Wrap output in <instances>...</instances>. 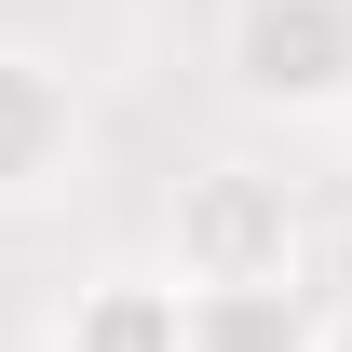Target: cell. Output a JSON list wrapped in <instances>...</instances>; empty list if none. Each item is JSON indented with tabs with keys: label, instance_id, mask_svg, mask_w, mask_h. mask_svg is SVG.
Masks as SVG:
<instances>
[{
	"label": "cell",
	"instance_id": "obj_1",
	"mask_svg": "<svg viewBox=\"0 0 352 352\" xmlns=\"http://www.w3.org/2000/svg\"><path fill=\"white\" fill-rule=\"evenodd\" d=\"M176 285H311V217H298V190L258 163H204L190 190H176Z\"/></svg>",
	"mask_w": 352,
	"mask_h": 352
},
{
	"label": "cell",
	"instance_id": "obj_2",
	"mask_svg": "<svg viewBox=\"0 0 352 352\" xmlns=\"http://www.w3.org/2000/svg\"><path fill=\"white\" fill-rule=\"evenodd\" d=\"M230 95L285 122L352 109V0H230Z\"/></svg>",
	"mask_w": 352,
	"mask_h": 352
},
{
	"label": "cell",
	"instance_id": "obj_3",
	"mask_svg": "<svg viewBox=\"0 0 352 352\" xmlns=\"http://www.w3.org/2000/svg\"><path fill=\"white\" fill-rule=\"evenodd\" d=\"M82 82L54 68V54L0 41V217H28V204H54L68 176H82Z\"/></svg>",
	"mask_w": 352,
	"mask_h": 352
},
{
	"label": "cell",
	"instance_id": "obj_4",
	"mask_svg": "<svg viewBox=\"0 0 352 352\" xmlns=\"http://www.w3.org/2000/svg\"><path fill=\"white\" fill-rule=\"evenodd\" d=\"M54 352H190V285L176 271H95L54 325Z\"/></svg>",
	"mask_w": 352,
	"mask_h": 352
},
{
	"label": "cell",
	"instance_id": "obj_5",
	"mask_svg": "<svg viewBox=\"0 0 352 352\" xmlns=\"http://www.w3.org/2000/svg\"><path fill=\"white\" fill-rule=\"evenodd\" d=\"M190 352H325L311 285H190Z\"/></svg>",
	"mask_w": 352,
	"mask_h": 352
},
{
	"label": "cell",
	"instance_id": "obj_6",
	"mask_svg": "<svg viewBox=\"0 0 352 352\" xmlns=\"http://www.w3.org/2000/svg\"><path fill=\"white\" fill-rule=\"evenodd\" d=\"M325 352H352V311H339V325H325Z\"/></svg>",
	"mask_w": 352,
	"mask_h": 352
}]
</instances>
